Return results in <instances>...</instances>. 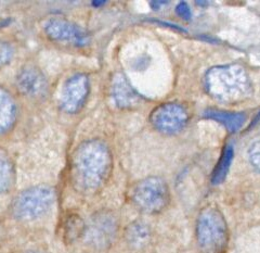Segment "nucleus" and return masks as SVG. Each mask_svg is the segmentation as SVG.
<instances>
[{
    "mask_svg": "<svg viewBox=\"0 0 260 253\" xmlns=\"http://www.w3.org/2000/svg\"><path fill=\"white\" fill-rule=\"evenodd\" d=\"M189 121V113L179 103H164L158 105L151 113L150 122L158 132L176 134L184 128Z\"/></svg>",
    "mask_w": 260,
    "mask_h": 253,
    "instance_id": "obj_7",
    "label": "nucleus"
},
{
    "mask_svg": "<svg viewBox=\"0 0 260 253\" xmlns=\"http://www.w3.org/2000/svg\"><path fill=\"white\" fill-rule=\"evenodd\" d=\"M13 165L9 157L0 151V193L9 190L13 183Z\"/></svg>",
    "mask_w": 260,
    "mask_h": 253,
    "instance_id": "obj_16",
    "label": "nucleus"
},
{
    "mask_svg": "<svg viewBox=\"0 0 260 253\" xmlns=\"http://www.w3.org/2000/svg\"><path fill=\"white\" fill-rule=\"evenodd\" d=\"M112 171L109 148L99 140H90L76 149L72 163L74 187L85 194L94 193L107 183Z\"/></svg>",
    "mask_w": 260,
    "mask_h": 253,
    "instance_id": "obj_1",
    "label": "nucleus"
},
{
    "mask_svg": "<svg viewBox=\"0 0 260 253\" xmlns=\"http://www.w3.org/2000/svg\"><path fill=\"white\" fill-rule=\"evenodd\" d=\"M125 241L127 246L136 251H140L149 246L152 238L151 228L148 224L141 221H136L129 224L125 230Z\"/></svg>",
    "mask_w": 260,
    "mask_h": 253,
    "instance_id": "obj_11",
    "label": "nucleus"
},
{
    "mask_svg": "<svg viewBox=\"0 0 260 253\" xmlns=\"http://www.w3.org/2000/svg\"><path fill=\"white\" fill-rule=\"evenodd\" d=\"M84 227L85 222L78 215L69 216L67 224L64 226L65 238L69 239L70 242L81 238V236H83L84 233Z\"/></svg>",
    "mask_w": 260,
    "mask_h": 253,
    "instance_id": "obj_17",
    "label": "nucleus"
},
{
    "mask_svg": "<svg viewBox=\"0 0 260 253\" xmlns=\"http://www.w3.org/2000/svg\"><path fill=\"white\" fill-rule=\"evenodd\" d=\"M233 157H234V150H233L232 145H225L222 149L218 164L214 170L213 175H211V184L219 185L224 181L226 174L230 170V166L232 164Z\"/></svg>",
    "mask_w": 260,
    "mask_h": 253,
    "instance_id": "obj_15",
    "label": "nucleus"
},
{
    "mask_svg": "<svg viewBox=\"0 0 260 253\" xmlns=\"http://www.w3.org/2000/svg\"><path fill=\"white\" fill-rule=\"evenodd\" d=\"M167 4H168V2H151V3H150L151 7L153 8L154 10H157V9H159V7L165 6V5H167Z\"/></svg>",
    "mask_w": 260,
    "mask_h": 253,
    "instance_id": "obj_21",
    "label": "nucleus"
},
{
    "mask_svg": "<svg viewBox=\"0 0 260 253\" xmlns=\"http://www.w3.org/2000/svg\"><path fill=\"white\" fill-rule=\"evenodd\" d=\"M207 93L221 102H240L250 95L253 87L243 67L223 65L209 70L205 77Z\"/></svg>",
    "mask_w": 260,
    "mask_h": 253,
    "instance_id": "obj_2",
    "label": "nucleus"
},
{
    "mask_svg": "<svg viewBox=\"0 0 260 253\" xmlns=\"http://www.w3.org/2000/svg\"><path fill=\"white\" fill-rule=\"evenodd\" d=\"M13 58V48L12 46L5 42V40H0V68L7 65Z\"/></svg>",
    "mask_w": 260,
    "mask_h": 253,
    "instance_id": "obj_18",
    "label": "nucleus"
},
{
    "mask_svg": "<svg viewBox=\"0 0 260 253\" xmlns=\"http://www.w3.org/2000/svg\"><path fill=\"white\" fill-rule=\"evenodd\" d=\"M16 119V104L11 95L0 88V135L13 126Z\"/></svg>",
    "mask_w": 260,
    "mask_h": 253,
    "instance_id": "obj_14",
    "label": "nucleus"
},
{
    "mask_svg": "<svg viewBox=\"0 0 260 253\" xmlns=\"http://www.w3.org/2000/svg\"><path fill=\"white\" fill-rule=\"evenodd\" d=\"M176 11H177V14L180 16V18H182L184 21H190L191 18H192L190 7L188 6V4L184 3V2L180 3L177 6Z\"/></svg>",
    "mask_w": 260,
    "mask_h": 253,
    "instance_id": "obj_20",
    "label": "nucleus"
},
{
    "mask_svg": "<svg viewBox=\"0 0 260 253\" xmlns=\"http://www.w3.org/2000/svg\"><path fill=\"white\" fill-rule=\"evenodd\" d=\"M54 202V192L46 186L31 187L22 191L12 205L13 215L22 221H34L45 215Z\"/></svg>",
    "mask_w": 260,
    "mask_h": 253,
    "instance_id": "obj_6",
    "label": "nucleus"
},
{
    "mask_svg": "<svg viewBox=\"0 0 260 253\" xmlns=\"http://www.w3.org/2000/svg\"><path fill=\"white\" fill-rule=\"evenodd\" d=\"M47 36L58 43L85 47L89 44V35L77 24L65 19H50L45 24Z\"/></svg>",
    "mask_w": 260,
    "mask_h": 253,
    "instance_id": "obj_8",
    "label": "nucleus"
},
{
    "mask_svg": "<svg viewBox=\"0 0 260 253\" xmlns=\"http://www.w3.org/2000/svg\"><path fill=\"white\" fill-rule=\"evenodd\" d=\"M16 86L21 94L29 98L45 96L48 84L44 74L35 67H25L16 77Z\"/></svg>",
    "mask_w": 260,
    "mask_h": 253,
    "instance_id": "obj_10",
    "label": "nucleus"
},
{
    "mask_svg": "<svg viewBox=\"0 0 260 253\" xmlns=\"http://www.w3.org/2000/svg\"><path fill=\"white\" fill-rule=\"evenodd\" d=\"M88 93V77L84 74L72 76L63 86L60 99L61 108L68 113H75L79 111L86 102Z\"/></svg>",
    "mask_w": 260,
    "mask_h": 253,
    "instance_id": "obj_9",
    "label": "nucleus"
},
{
    "mask_svg": "<svg viewBox=\"0 0 260 253\" xmlns=\"http://www.w3.org/2000/svg\"><path fill=\"white\" fill-rule=\"evenodd\" d=\"M197 240L203 253H224L229 232L223 214L216 207L203 209L197 221Z\"/></svg>",
    "mask_w": 260,
    "mask_h": 253,
    "instance_id": "obj_3",
    "label": "nucleus"
},
{
    "mask_svg": "<svg viewBox=\"0 0 260 253\" xmlns=\"http://www.w3.org/2000/svg\"><path fill=\"white\" fill-rule=\"evenodd\" d=\"M26 253H43V252H40V251H28Z\"/></svg>",
    "mask_w": 260,
    "mask_h": 253,
    "instance_id": "obj_23",
    "label": "nucleus"
},
{
    "mask_svg": "<svg viewBox=\"0 0 260 253\" xmlns=\"http://www.w3.org/2000/svg\"><path fill=\"white\" fill-rule=\"evenodd\" d=\"M119 223L111 211H98L85 222L81 238L88 248L95 251L110 249L117 239Z\"/></svg>",
    "mask_w": 260,
    "mask_h": 253,
    "instance_id": "obj_4",
    "label": "nucleus"
},
{
    "mask_svg": "<svg viewBox=\"0 0 260 253\" xmlns=\"http://www.w3.org/2000/svg\"><path fill=\"white\" fill-rule=\"evenodd\" d=\"M105 3H107V2H103V0H98V2H93L92 5L94 7H99V6H103Z\"/></svg>",
    "mask_w": 260,
    "mask_h": 253,
    "instance_id": "obj_22",
    "label": "nucleus"
},
{
    "mask_svg": "<svg viewBox=\"0 0 260 253\" xmlns=\"http://www.w3.org/2000/svg\"><path fill=\"white\" fill-rule=\"evenodd\" d=\"M130 199L143 213H159L168 206L170 193L164 179L149 177L137 183L130 192Z\"/></svg>",
    "mask_w": 260,
    "mask_h": 253,
    "instance_id": "obj_5",
    "label": "nucleus"
},
{
    "mask_svg": "<svg viewBox=\"0 0 260 253\" xmlns=\"http://www.w3.org/2000/svg\"><path fill=\"white\" fill-rule=\"evenodd\" d=\"M112 96L118 108H130L139 100V96L128 84L127 79L120 74H116L113 78Z\"/></svg>",
    "mask_w": 260,
    "mask_h": 253,
    "instance_id": "obj_12",
    "label": "nucleus"
},
{
    "mask_svg": "<svg viewBox=\"0 0 260 253\" xmlns=\"http://www.w3.org/2000/svg\"><path fill=\"white\" fill-rule=\"evenodd\" d=\"M204 118L214 120L222 124L230 133H235L242 128L246 122V114L242 112H230L208 109L204 112Z\"/></svg>",
    "mask_w": 260,
    "mask_h": 253,
    "instance_id": "obj_13",
    "label": "nucleus"
},
{
    "mask_svg": "<svg viewBox=\"0 0 260 253\" xmlns=\"http://www.w3.org/2000/svg\"><path fill=\"white\" fill-rule=\"evenodd\" d=\"M248 159L250 164L257 171H259V139H256L250 144L248 148Z\"/></svg>",
    "mask_w": 260,
    "mask_h": 253,
    "instance_id": "obj_19",
    "label": "nucleus"
}]
</instances>
